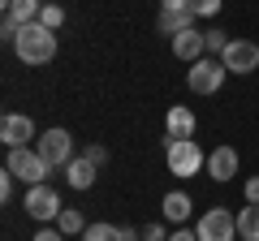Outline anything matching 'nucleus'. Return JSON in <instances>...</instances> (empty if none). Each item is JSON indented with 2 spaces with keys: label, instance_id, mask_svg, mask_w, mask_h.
I'll use <instances>...</instances> for the list:
<instances>
[{
  "label": "nucleus",
  "instance_id": "1",
  "mask_svg": "<svg viewBox=\"0 0 259 241\" xmlns=\"http://www.w3.org/2000/svg\"><path fill=\"white\" fill-rule=\"evenodd\" d=\"M13 56L22 65H52L56 61V30H48L44 22H30L13 39Z\"/></svg>",
  "mask_w": 259,
  "mask_h": 241
},
{
  "label": "nucleus",
  "instance_id": "2",
  "mask_svg": "<svg viewBox=\"0 0 259 241\" xmlns=\"http://www.w3.org/2000/svg\"><path fill=\"white\" fill-rule=\"evenodd\" d=\"M164 164L173 176L186 181V176H199V168H207V155L194 138H173V142H164Z\"/></svg>",
  "mask_w": 259,
  "mask_h": 241
},
{
  "label": "nucleus",
  "instance_id": "3",
  "mask_svg": "<svg viewBox=\"0 0 259 241\" xmlns=\"http://www.w3.org/2000/svg\"><path fill=\"white\" fill-rule=\"evenodd\" d=\"M5 168H9V172L18 176V181H26V186H44V181H48V172H52V164H48V159L39 155L35 147H18V151H9Z\"/></svg>",
  "mask_w": 259,
  "mask_h": 241
},
{
  "label": "nucleus",
  "instance_id": "4",
  "mask_svg": "<svg viewBox=\"0 0 259 241\" xmlns=\"http://www.w3.org/2000/svg\"><path fill=\"white\" fill-rule=\"evenodd\" d=\"M225 78H229V69H225L221 56H203V61H194V65H190L186 86H190L194 95H216L225 86Z\"/></svg>",
  "mask_w": 259,
  "mask_h": 241
},
{
  "label": "nucleus",
  "instance_id": "5",
  "mask_svg": "<svg viewBox=\"0 0 259 241\" xmlns=\"http://www.w3.org/2000/svg\"><path fill=\"white\" fill-rule=\"evenodd\" d=\"M199 241H233L238 237V215L229 211V207H207L203 215H199Z\"/></svg>",
  "mask_w": 259,
  "mask_h": 241
},
{
  "label": "nucleus",
  "instance_id": "6",
  "mask_svg": "<svg viewBox=\"0 0 259 241\" xmlns=\"http://www.w3.org/2000/svg\"><path fill=\"white\" fill-rule=\"evenodd\" d=\"M35 151L52 168H65L69 159H74V134L61 130V125H56V130H44V134H39V142H35Z\"/></svg>",
  "mask_w": 259,
  "mask_h": 241
},
{
  "label": "nucleus",
  "instance_id": "7",
  "mask_svg": "<svg viewBox=\"0 0 259 241\" xmlns=\"http://www.w3.org/2000/svg\"><path fill=\"white\" fill-rule=\"evenodd\" d=\"M0 142H5L9 151H18V147H35V142H39L35 120H30L26 112H5V120H0Z\"/></svg>",
  "mask_w": 259,
  "mask_h": 241
},
{
  "label": "nucleus",
  "instance_id": "8",
  "mask_svg": "<svg viewBox=\"0 0 259 241\" xmlns=\"http://www.w3.org/2000/svg\"><path fill=\"white\" fill-rule=\"evenodd\" d=\"M22 207H26L30 220H44V224L56 220V215L65 211V207H61V194H56L48 181H44V186H26V203H22Z\"/></svg>",
  "mask_w": 259,
  "mask_h": 241
},
{
  "label": "nucleus",
  "instance_id": "9",
  "mask_svg": "<svg viewBox=\"0 0 259 241\" xmlns=\"http://www.w3.org/2000/svg\"><path fill=\"white\" fill-rule=\"evenodd\" d=\"M160 35H182L194 26V9L190 0H160V18H156Z\"/></svg>",
  "mask_w": 259,
  "mask_h": 241
},
{
  "label": "nucleus",
  "instance_id": "10",
  "mask_svg": "<svg viewBox=\"0 0 259 241\" xmlns=\"http://www.w3.org/2000/svg\"><path fill=\"white\" fill-rule=\"evenodd\" d=\"M225 69H229V74H255L259 69V43H250V39H233L229 47H225Z\"/></svg>",
  "mask_w": 259,
  "mask_h": 241
},
{
  "label": "nucleus",
  "instance_id": "11",
  "mask_svg": "<svg viewBox=\"0 0 259 241\" xmlns=\"http://www.w3.org/2000/svg\"><path fill=\"white\" fill-rule=\"evenodd\" d=\"M173 56L177 61H203L207 56V35L199 26H190V30H182V35H173Z\"/></svg>",
  "mask_w": 259,
  "mask_h": 241
},
{
  "label": "nucleus",
  "instance_id": "12",
  "mask_svg": "<svg viewBox=\"0 0 259 241\" xmlns=\"http://www.w3.org/2000/svg\"><path fill=\"white\" fill-rule=\"evenodd\" d=\"M95 176H100V168H95L87 155H74L69 164H65V186L69 190H91Z\"/></svg>",
  "mask_w": 259,
  "mask_h": 241
},
{
  "label": "nucleus",
  "instance_id": "13",
  "mask_svg": "<svg viewBox=\"0 0 259 241\" xmlns=\"http://www.w3.org/2000/svg\"><path fill=\"white\" fill-rule=\"evenodd\" d=\"M194 130H199V120H194V112L190 108H168V116H164V138L173 142V138H194Z\"/></svg>",
  "mask_w": 259,
  "mask_h": 241
},
{
  "label": "nucleus",
  "instance_id": "14",
  "mask_svg": "<svg viewBox=\"0 0 259 241\" xmlns=\"http://www.w3.org/2000/svg\"><path fill=\"white\" fill-rule=\"evenodd\" d=\"M212 181H233V172H238V151L233 147H216L212 155H207V168H203Z\"/></svg>",
  "mask_w": 259,
  "mask_h": 241
},
{
  "label": "nucleus",
  "instance_id": "15",
  "mask_svg": "<svg viewBox=\"0 0 259 241\" xmlns=\"http://www.w3.org/2000/svg\"><path fill=\"white\" fill-rule=\"evenodd\" d=\"M190 194H186V190H168L164 194V203H160V211H164V220L168 224H186L190 220Z\"/></svg>",
  "mask_w": 259,
  "mask_h": 241
},
{
  "label": "nucleus",
  "instance_id": "16",
  "mask_svg": "<svg viewBox=\"0 0 259 241\" xmlns=\"http://www.w3.org/2000/svg\"><path fill=\"white\" fill-rule=\"evenodd\" d=\"M0 5H5V18L18 22V26H30L44 13V0H0Z\"/></svg>",
  "mask_w": 259,
  "mask_h": 241
},
{
  "label": "nucleus",
  "instance_id": "17",
  "mask_svg": "<svg viewBox=\"0 0 259 241\" xmlns=\"http://www.w3.org/2000/svg\"><path fill=\"white\" fill-rule=\"evenodd\" d=\"M238 241H259V203H246L238 211Z\"/></svg>",
  "mask_w": 259,
  "mask_h": 241
},
{
  "label": "nucleus",
  "instance_id": "18",
  "mask_svg": "<svg viewBox=\"0 0 259 241\" xmlns=\"http://www.w3.org/2000/svg\"><path fill=\"white\" fill-rule=\"evenodd\" d=\"M56 228H61L65 237H82V232H87V220H82L78 207H65V211L56 215Z\"/></svg>",
  "mask_w": 259,
  "mask_h": 241
},
{
  "label": "nucleus",
  "instance_id": "19",
  "mask_svg": "<svg viewBox=\"0 0 259 241\" xmlns=\"http://www.w3.org/2000/svg\"><path fill=\"white\" fill-rule=\"evenodd\" d=\"M82 241H125V228H117V224H104V220H95V224H87Z\"/></svg>",
  "mask_w": 259,
  "mask_h": 241
},
{
  "label": "nucleus",
  "instance_id": "20",
  "mask_svg": "<svg viewBox=\"0 0 259 241\" xmlns=\"http://www.w3.org/2000/svg\"><path fill=\"white\" fill-rule=\"evenodd\" d=\"M39 22H44L48 30H61V26H65V9H61V5H52V0H44V13H39Z\"/></svg>",
  "mask_w": 259,
  "mask_h": 241
},
{
  "label": "nucleus",
  "instance_id": "21",
  "mask_svg": "<svg viewBox=\"0 0 259 241\" xmlns=\"http://www.w3.org/2000/svg\"><path fill=\"white\" fill-rule=\"evenodd\" d=\"M203 35H207V56H225V47L233 43L229 30H203Z\"/></svg>",
  "mask_w": 259,
  "mask_h": 241
},
{
  "label": "nucleus",
  "instance_id": "22",
  "mask_svg": "<svg viewBox=\"0 0 259 241\" xmlns=\"http://www.w3.org/2000/svg\"><path fill=\"white\" fill-rule=\"evenodd\" d=\"M190 9H194V18H216L221 13V0H190Z\"/></svg>",
  "mask_w": 259,
  "mask_h": 241
},
{
  "label": "nucleus",
  "instance_id": "23",
  "mask_svg": "<svg viewBox=\"0 0 259 241\" xmlns=\"http://www.w3.org/2000/svg\"><path fill=\"white\" fill-rule=\"evenodd\" d=\"M82 155H87V159H91V164H95V168H104V164H108V147H100V142H91V147H87V151H82Z\"/></svg>",
  "mask_w": 259,
  "mask_h": 241
},
{
  "label": "nucleus",
  "instance_id": "24",
  "mask_svg": "<svg viewBox=\"0 0 259 241\" xmlns=\"http://www.w3.org/2000/svg\"><path fill=\"white\" fill-rule=\"evenodd\" d=\"M13 181H18V176L5 168V172H0V203H9V198H13Z\"/></svg>",
  "mask_w": 259,
  "mask_h": 241
},
{
  "label": "nucleus",
  "instance_id": "25",
  "mask_svg": "<svg viewBox=\"0 0 259 241\" xmlns=\"http://www.w3.org/2000/svg\"><path fill=\"white\" fill-rule=\"evenodd\" d=\"M143 241H168L164 224H147V228H143Z\"/></svg>",
  "mask_w": 259,
  "mask_h": 241
},
{
  "label": "nucleus",
  "instance_id": "26",
  "mask_svg": "<svg viewBox=\"0 0 259 241\" xmlns=\"http://www.w3.org/2000/svg\"><path fill=\"white\" fill-rule=\"evenodd\" d=\"M242 194H246V203H259V176H250L246 186H242Z\"/></svg>",
  "mask_w": 259,
  "mask_h": 241
},
{
  "label": "nucleus",
  "instance_id": "27",
  "mask_svg": "<svg viewBox=\"0 0 259 241\" xmlns=\"http://www.w3.org/2000/svg\"><path fill=\"white\" fill-rule=\"evenodd\" d=\"M168 241H199V232H194V228H173Z\"/></svg>",
  "mask_w": 259,
  "mask_h": 241
},
{
  "label": "nucleus",
  "instance_id": "28",
  "mask_svg": "<svg viewBox=\"0 0 259 241\" xmlns=\"http://www.w3.org/2000/svg\"><path fill=\"white\" fill-rule=\"evenodd\" d=\"M30 241H65V232L61 228H44V232H35Z\"/></svg>",
  "mask_w": 259,
  "mask_h": 241
}]
</instances>
